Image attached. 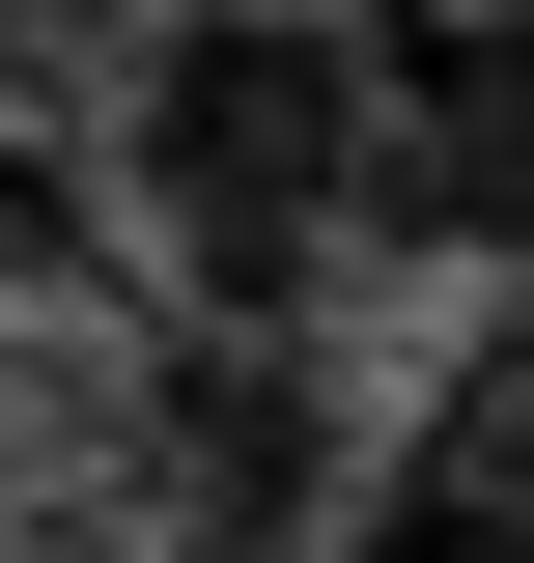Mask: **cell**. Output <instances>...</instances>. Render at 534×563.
Here are the masks:
<instances>
[{"label": "cell", "mask_w": 534, "mask_h": 563, "mask_svg": "<svg viewBox=\"0 0 534 563\" xmlns=\"http://www.w3.org/2000/svg\"><path fill=\"white\" fill-rule=\"evenodd\" d=\"M85 198L169 339H310L366 254V29H85Z\"/></svg>", "instance_id": "6da1fadb"}, {"label": "cell", "mask_w": 534, "mask_h": 563, "mask_svg": "<svg viewBox=\"0 0 534 563\" xmlns=\"http://www.w3.org/2000/svg\"><path fill=\"white\" fill-rule=\"evenodd\" d=\"M337 395H310V339H169L141 366V451H113V563H310L337 536Z\"/></svg>", "instance_id": "7a4b0ae2"}, {"label": "cell", "mask_w": 534, "mask_h": 563, "mask_svg": "<svg viewBox=\"0 0 534 563\" xmlns=\"http://www.w3.org/2000/svg\"><path fill=\"white\" fill-rule=\"evenodd\" d=\"M366 254H534V29H366Z\"/></svg>", "instance_id": "3957f363"}, {"label": "cell", "mask_w": 534, "mask_h": 563, "mask_svg": "<svg viewBox=\"0 0 534 563\" xmlns=\"http://www.w3.org/2000/svg\"><path fill=\"white\" fill-rule=\"evenodd\" d=\"M337 563H534V310H478L422 366V422L337 479Z\"/></svg>", "instance_id": "277c9868"}]
</instances>
